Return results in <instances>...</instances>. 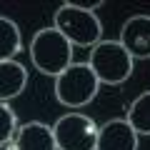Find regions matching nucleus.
<instances>
[{
	"label": "nucleus",
	"instance_id": "obj_1",
	"mask_svg": "<svg viewBox=\"0 0 150 150\" xmlns=\"http://www.w3.org/2000/svg\"><path fill=\"white\" fill-rule=\"evenodd\" d=\"M53 28L68 40L70 45L78 48H95L103 40V23L95 13L73 8L68 3L55 10L53 15Z\"/></svg>",
	"mask_w": 150,
	"mask_h": 150
},
{
	"label": "nucleus",
	"instance_id": "obj_2",
	"mask_svg": "<svg viewBox=\"0 0 150 150\" xmlns=\"http://www.w3.org/2000/svg\"><path fill=\"white\" fill-rule=\"evenodd\" d=\"M73 45L55 28L38 30L30 40V60L43 75L58 78L65 68L73 65Z\"/></svg>",
	"mask_w": 150,
	"mask_h": 150
},
{
	"label": "nucleus",
	"instance_id": "obj_3",
	"mask_svg": "<svg viewBox=\"0 0 150 150\" xmlns=\"http://www.w3.org/2000/svg\"><path fill=\"white\" fill-rule=\"evenodd\" d=\"M100 83L88 63H73L55 78V98L70 110H80L95 100Z\"/></svg>",
	"mask_w": 150,
	"mask_h": 150
},
{
	"label": "nucleus",
	"instance_id": "obj_4",
	"mask_svg": "<svg viewBox=\"0 0 150 150\" xmlns=\"http://www.w3.org/2000/svg\"><path fill=\"white\" fill-rule=\"evenodd\" d=\"M88 65L100 85H123L133 75V58L118 40H100L95 48H90Z\"/></svg>",
	"mask_w": 150,
	"mask_h": 150
},
{
	"label": "nucleus",
	"instance_id": "obj_5",
	"mask_svg": "<svg viewBox=\"0 0 150 150\" xmlns=\"http://www.w3.org/2000/svg\"><path fill=\"white\" fill-rule=\"evenodd\" d=\"M50 128H53V138H55L58 150H95L100 125H95V120L83 115V112L78 110L65 112Z\"/></svg>",
	"mask_w": 150,
	"mask_h": 150
},
{
	"label": "nucleus",
	"instance_id": "obj_6",
	"mask_svg": "<svg viewBox=\"0 0 150 150\" xmlns=\"http://www.w3.org/2000/svg\"><path fill=\"white\" fill-rule=\"evenodd\" d=\"M120 45L133 60L150 58V15H133L120 28Z\"/></svg>",
	"mask_w": 150,
	"mask_h": 150
},
{
	"label": "nucleus",
	"instance_id": "obj_7",
	"mask_svg": "<svg viewBox=\"0 0 150 150\" xmlns=\"http://www.w3.org/2000/svg\"><path fill=\"white\" fill-rule=\"evenodd\" d=\"M140 135L128 125L125 118H112L98 128L95 150H138Z\"/></svg>",
	"mask_w": 150,
	"mask_h": 150
},
{
	"label": "nucleus",
	"instance_id": "obj_8",
	"mask_svg": "<svg viewBox=\"0 0 150 150\" xmlns=\"http://www.w3.org/2000/svg\"><path fill=\"white\" fill-rule=\"evenodd\" d=\"M13 150H58L53 138V128L45 123L30 120L25 125H18L15 138H13Z\"/></svg>",
	"mask_w": 150,
	"mask_h": 150
},
{
	"label": "nucleus",
	"instance_id": "obj_9",
	"mask_svg": "<svg viewBox=\"0 0 150 150\" xmlns=\"http://www.w3.org/2000/svg\"><path fill=\"white\" fill-rule=\"evenodd\" d=\"M28 85V70L18 60H0V103L18 98Z\"/></svg>",
	"mask_w": 150,
	"mask_h": 150
},
{
	"label": "nucleus",
	"instance_id": "obj_10",
	"mask_svg": "<svg viewBox=\"0 0 150 150\" xmlns=\"http://www.w3.org/2000/svg\"><path fill=\"white\" fill-rule=\"evenodd\" d=\"M125 120L138 135H150V90L140 93L130 103L128 112H125Z\"/></svg>",
	"mask_w": 150,
	"mask_h": 150
},
{
	"label": "nucleus",
	"instance_id": "obj_11",
	"mask_svg": "<svg viewBox=\"0 0 150 150\" xmlns=\"http://www.w3.org/2000/svg\"><path fill=\"white\" fill-rule=\"evenodd\" d=\"M23 48V33L10 18L0 15V60H15Z\"/></svg>",
	"mask_w": 150,
	"mask_h": 150
},
{
	"label": "nucleus",
	"instance_id": "obj_12",
	"mask_svg": "<svg viewBox=\"0 0 150 150\" xmlns=\"http://www.w3.org/2000/svg\"><path fill=\"white\" fill-rule=\"evenodd\" d=\"M15 130H18L15 110H13L8 103H0V148H5V145L13 143Z\"/></svg>",
	"mask_w": 150,
	"mask_h": 150
},
{
	"label": "nucleus",
	"instance_id": "obj_13",
	"mask_svg": "<svg viewBox=\"0 0 150 150\" xmlns=\"http://www.w3.org/2000/svg\"><path fill=\"white\" fill-rule=\"evenodd\" d=\"M65 3L73 5V8H80V10H90V13H95V8L105 5L103 0H65Z\"/></svg>",
	"mask_w": 150,
	"mask_h": 150
}]
</instances>
